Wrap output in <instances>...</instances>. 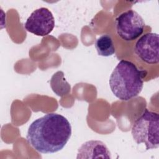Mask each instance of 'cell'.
I'll list each match as a JSON object with an SVG mask.
<instances>
[{
    "label": "cell",
    "mask_w": 159,
    "mask_h": 159,
    "mask_svg": "<svg viewBox=\"0 0 159 159\" xmlns=\"http://www.w3.org/2000/svg\"><path fill=\"white\" fill-rule=\"evenodd\" d=\"M159 37L157 33H146L137 40L134 52L136 56L148 65L158 64L159 61Z\"/></svg>",
    "instance_id": "obj_6"
},
{
    "label": "cell",
    "mask_w": 159,
    "mask_h": 159,
    "mask_svg": "<svg viewBox=\"0 0 159 159\" xmlns=\"http://www.w3.org/2000/svg\"><path fill=\"white\" fill-rule=\"evenodd\" d=\"M158 130V114L145 109L133 123L131 134L137 144L144 143L146 150H148L159 146Z\"/></svg>",
    "instance_id": "obj_3"
},
{
    "label": "cell",
    "mask_w": 159,
    "mask_h": 159,
    "mask_svg": "<svg viewBox=\"0 0 159 159\" xmlns=\"http://www.w3.org/2000/svg\"><path fill=\"white\" fill-rule=\"evenodd\" d=\"M147 71L140 70L128 60H121L112 71L109 80L113 94L121 101H127L137 96L143 86Z\"/></svg>",
    "instance_id": "obj_2"
},
{
    "label": "cell",
    "mask_w": 159,
    "mask_h": 159,
    "mask_svg": "<svg viewBox=\"0 0 159 159\" xmlns=\"http://www.w3.org/2000/svg\"><path fill=\"white\" fill-rule=\"evenodd\" d=\"M94 46L99 56L109 57L116 53L113 40L109 34H103L99 37L95 41Z\"/></svg>",
    "instance_id": "obj_8"
},
{
    "label": "cell",
    "mask_w": 159,
    "mask_h": 159,
    "mask_svg": "<svg viewBox=\"0 0 159 159\" xmlns=\"http://www.w3.org/2000/svg\"><path fill=\"white\" fill-rule=\"evenodd\" d=\"M145 22L135 11L129 9L120 13L116 19L117 35L125 41H132L143 32Z\"/></svg>",
    "instance_id": "obj_4"
},
{
    "label": "cell",
    "mask_w": 159,
    "mask_h": 159,
    "mask_svg": "<svg viewBox=\"0 0 159 159\" xmlns=\"http://www.w3.org/2000/svg\"><path fill=\"white\" fill-rule=\"evenodd\" d=\"M54 27V17L47 7H40L34 11L24 24L27 31L40 37L50 34Z\"/></svg>",
    "instance_id": "obj_5"
},
{
    "label": "cell",
    "mask_w": 159,
    "mask_h": 159,
    "mask_svg": "<svg viewBox=\"0 0 159 159\" xmlns=\"http://www.w3.org/2000/svg\"><path fill=\"white\" fill-rule=\"evenodd\" d=\"M71 135L68 119L57 113H48L29 126L26 139L38 152L53 153L62 150Z\"/></svg>",
    "instance_id": "obj_1"
},
{
    "label": "cell",
    "mask_w": 159,
    "mask_h": 159,
    "mask_svg": "<svg viewBox=\"0 0 159 159\" xmlns=\"http://www.w3.org/2000/svg\"><path fill=\"white\" fill-rule=\"evenodd\" d=\"M111 158L106 144L100 140H91L83 143L78 148L76 158Z\"/></svg>",
    "instance_id": "obj_7"
},
{
    "label": "cell",
    "mask_w": 159,
    "mask_h": 159,
    "mask_svg": "<svg viewBox=\"0 0 159 159\" xmlns=\"http://www.w3.org/2000/svg\"><path fill=\"white\" fill-rule=\"evenodd\" d=\"M50 85L53 91L59 96H63L68 94L70 91V86L64 78L62 71L55 73L50 80Z\"/></svg>",
    "instance_id": "obj_9"
}]
</instances>
